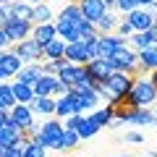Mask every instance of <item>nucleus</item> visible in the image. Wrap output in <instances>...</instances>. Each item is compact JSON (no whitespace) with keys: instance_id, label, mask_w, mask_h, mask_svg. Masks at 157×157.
<instances>
[{"instance_id":"obj_1","label":"nucleus","mask_w":157,"mask_h":157,"mask_svg":"<svg viewBox=\"0 0 157 157\" xmlns=\"http://www.w3.org/2000/svg\"><path fill=\"white\" fill-rule=\"evenodd\" d=\"M126 100H128L134 107H152L157 102V86H155V81H152L147 73H139V76L134 78V86H131V92L126 94Z\"/></svg>"},{"instance_id":"obj_2","label":"nucleus","mask_w":157,"mask_h":157,"mask_svg":"<svg viewBox=\"0 0 157 157\" xmlns=\"http://www.w3.org/2000/svg\"><path fill=\"white\" fill-rule=\"evenodd\" d=\"M60 136H63V121L50 118V121H45V123H39V131L32 136V141L42 144L45 149H58Z\"/></svg>"},{"instance_id":"obj_3","label":"nucleus","mask_w":157,"mask_h":157,"mask_svg":"<svg viewBox=\"0 0 157 157\" xmlns=\"http://www.w3.org/2000/svg\"><path fill=\"white\" fill-rule=\"evenodd\" d=\"M134 73H128V71H113L110 76L105 78V86L110 89V94H113V105H115L121 97H126L131 92V86H134Z\"/></svg>"},{"instance_id":"obj_4","label":"nucleus","mask_w":157,"mask_h":157,"mask_svg":"<svg viewBox=\"0 0 157 157\" xmlns=\"http://www.w3.org/2000/svg\"><path fill=\"white\" fill-rule=\"evenodd\" d=\"M107 60L113 63L115 71H128V73H134V76H139V73H141V71H139V52L131 50L128 45L121 47V50H115Z\"/></svg>"},{"instance_id":"obj_5","label":"nucleus","mask_w":157,"mask_h":157,"mask_svg":"<svg viewBox=\"0 0 157 157\" xmlns=\"http://www.w3.org/2000/svg\"><path fill=\"white\" fill-rule=\"evenodd\" d=\"M11 50L21 58V63H39L42 58H45L42 45H39L37 39H32V37H29V39H21V42H16V45H11Z\"/></svg>"},{"instance_id":"obj_6","label":"nucleus","mask_w":157,"mask_h":157,"mask_svg":"<svg viewBox=\"0 0 157 157\" xmlns=\"http://www.w3.org/2000/svg\"><path fill=\"white\" fill-rule=\"evenodd\" d=\"M126 21L134 26V32H147V29H152L155 26V21H157V16L149 11V8H134L131 13H126Z\"/></svg>"},{"instance_id":"obj_7","label":"nucleus","mask_w":157,"mask_h":157,"mask_svg":"<svg viewBox=\"0 0 157 157\" xmlns=\"http://www.w3.org/2000/svg\"><path fill=\"white\" fill-rule=\"evenodd\" d=\"M84 66H86V73L92 76V81H94V86L102 84V81H105V78L115 71V68H113V63L107 60V58H94V60L84 63Z\"/></svg>"},{"instance_id":"obj_8","label":"nucleus","mask_w":157,"mask_h":157,"mask_svg":"<svg viewBox=\"0 0 157 157\" xmlns=\"http://www.w3.org/2000/svg\"><path fill=\"white\" fill-rule=\"evenodd\" d=\"M32 21H18V18H8L6 21V32L8 37H11V45H16V42H21V39H29L32 37Z\"/></svg>"},{"instance_id":"obj_9","label":"nucleus","mask_w":157,"mask_h":157,"mask_svg":"<svg viewBox=\"0 0 157 157\" xmlns=\"http://www.w3.org/2000/svg\"><path fill=\"white\" fill-rule=\"evenodd\" d=\"M8 115H11V121H13L16 126H21L24 131L32 128V126L37 123V121H34V110H32L29 105H21V102H16V105L8 110Z\"/></svg>"},{"instance_id":"obj_10","label":"nucleus","mask_w":157,"mask_h":157,"mask_svg":"<svg viewBox=\"0 0 157 157\" xmlns=\"http://www.w3.org/2000/svg\"><path fill=\"white\" fill-rule=\"evenodd\" d=\"M126 42L128 39L118 37V34H100V58H110L115 50L126 47Z\"/></svg>"},{"instance_id":"obj_11","label":"nucleus","mask_w":157,"mask_h":157,"mask_svg":"<svg viewBox=\"0 0 157 157\" xmlns=\"http://www.w3.org/2000/svg\"><path fill=\"white\" fill-rule=\"evenodd\" d=\"M66 58L73 63V66H84V63H89L86 45L81 42V39H76V42H68V45H66Z\"/></svg>"},{"instance_id":"obj_12","label":"nucleus","mask_w":157,"mask_h":157,"mask_svg":"<svg viewBox=\"0 0 157 157\" xmlns=\"http://www.w3.org/2000/svg\"><path fill=\"white\" fill-rule=\"evenodd\" d=\"M78 8H81V13H84L86 21L97 24L102 18V13L107 11L105 6H102V0H78Z\"/></svg>"},{"instance_id":"obj_13","label":"nucleus","mask_w":157,"mask_h":157,"mask_svg":"<svg viewBox=\"0 0 157 157\" xmlns=\"http://www.w3.org/2000/svg\"><path fill=\"white\" fill-rule=\"evenodd\" d=\"M55 84H58V76H47V73H42V76L32 84L34 97H52V94H55Z\"/></svg>"},{"instance_id":"obj_14","label":"nucleus","mask_w":157,"mask_h":157,"mask_svg":"<svg viewBox=\"0 0 157 157\" xmlns=\"http://www.w3.org/2000/svg\"><path fill=\"white\" fill-rule=\"evenodd\" d=\"M21 66H24L21 58H18L13 50H0V68H3V71H6L11 78L16 76L18 71H21Z\"/></svg>"},{"instance_id":"obj_15","label":"nucleus","mask_w":157,"mask_h":157,"mask_svg":"<svg viewBox=\"0 0 157 157\" xmlns=\"http://www.w3.org/2000/svg\"><path fill=\"white\" fill-rule=\"evenodd\" d=\"M8 16L11 18H18V21H32V3H26V0H13V3H8Z\"/></svg>"},{"instance_id":"obj_16","label":"nucleus","mask_w":157,"mask_h":157,"mask_svg":"<svg viewBox=\"0 0 157 157\" xmlns=\"http://www.w3.org/2000/svg\"><path fill=\"white\" fill-rule=\"evenodd\" d=\"M58 32H55V24L47 21V24H34L32 26V39H37L39 45H47L50 39H55Z\"/></svg>"},{"instance_id":"obj_17","label":"nucleus","mask_w":157,"mask_h":157,"mask_svg":"<svg viewBox=\"0 0 157 157\" xmlns=\"http://www.w3.org/2000/svg\"><path fill=\"white\" fill-rule=\"evenodd\" d=\"M78 134V139H92L94 134H100V126L94 123V118L92 115H78V123L73 128Z\"/></svg>"},{"instance_id":"obj_18","label":"nucleus","mask_w":157,"mask_h":157,"mask_svg":"<svg viewBox=\"0 0 157 157\" xmlns=\"http://www.w3.org/2000/svg\"><path fill=\"white\" fill-rule=\"evenodd\" d=\"M66 39H60V37H55V39H50L47 45H42V52H45V60H58V58H66Z\"/></svg>"},{"instance_id":"obj_19","label":"nucleus","mask_w":157,"mask_h":157,"mask_svg":"<svg viewBox=\"0 0 157 157\" xmlns=\"http://www.w3.org/2000/svg\"><path fill=\"white\" fill-rule=\"evenodd\" d=\"M139 71L141 73L157 71V45H152V47H147V50L139 52Z\"/></svg>"},{"instance_id":"obj_20","label":"nucleus","mask_w":157,"mask_h":157,"mask_svg":"<svg viewBox=\"0 0 157 157\" xmlns=\"http://www.w3.org/2000/svg\"><path fill=\"white\" fill-rule=\"evenodd\" d=\"M55 24V32H58V37L60 39H66V42H76V39H81V32H78V26L76 24H71V21H52Z\"/></svg>"},{"instance_id":"obj_21","label":"nucleus","mask_w":157,"mask_h":157,"mask_svg":"<svg viewBox=\"0 0 157 157\" xmlns=\"http://www.w3.org/2000/svg\"><path fill=\"white\" fill-rule=\"evenodd\" d=\"M39 76H42V63H24L21 71H18L13 78H18V81H24V84H34Z\"/></svg>"},{"instance_id":"obj_22","label":"nucleus","mask_w":157,"mask_h":157,"mask_svg":"<svg viewBox=\"0 0 157 157\" xmlns=\"http://www.w3.org/2000/svg\"><path fill=\"white\" fill-rule=\"evenodd\" d=\"M34 115H55V97H34L29 102Z\"/></svg>"},{"instance_id":"obj_23","label":"nucleus","mask_w":157,"mask_h":157,"mask_svg":"<svg viewBox=\"0 0 157 157\" xmlns=\"http://www.w3.org/2000/svg\"><path fill=\"white\" fill-rule=\"evenodd\" d=\"M126 126H157V115L149 107H139V110H134V115L128 118Z\"/></svg>"},{"instance_id":"obj_24","label":"nucleus","mask_w":157,"mask_h":157,"mask_svg":"<svg viewBox=\"0 0 157 157\" xmlns=\"http://www.w3.org/2000/svg\"><path fill=\"white\" fill-rule=\"evenodd\" d=\"M128 42H131V50H136V52H141V50H147V47L157 45L149 29H147V32H134V34L128 37Z\"/></svg>"},{"instance_id":"obj_25","label":"nucleus","mask_w":157,"mask_h":157,"mask_svg":"<svg viewBox=\"0 0 157 157\" xmlns=\"http://www.w3.org/2000/svg\"><path fill=\"white\" fill-rule=\"evenodd\" d=\"M58 21H71V24H81L84 21V13H81V8H78V3H66L63 6V11L58 13Z\"/></svg>"},{"instance_id":"obj_26","label":"nucleus","mask_w":157,"mask_h":157,"mask_svg":"<svg viewBox=\"0 0 157 157\" xmlns=\"http://www.w3.org/2000/svg\"><path fill=\"white\" fill-rule=\"evenodd\" d=\"M11 89H13V97H16V102H21V105H29V102L34 100V89H32V84H24V81H13L11 84Z\"/></svg>"},{"instance_id":"obj_27","label":"nucleus","mask_w":157,"mask_h":157,"mask_svg":"<svg viewBox=\"0 0 157 157\" xmlns=\"http://www.w3.org/2000/svg\"><path fill=\"white\" fill-rule=\"evenodd\" d=\"M81 73H86L84 66H66V68H60V73H58V81L73 86V84L78 81V76H81Z\"/></svg>"},{"instance_id":"obj_28","label":"nucleus","mask_w":157,"mask_h":157,"mask_svg":"<svg viewBox=\"0 0 157 157\" xmlns=\"http://www.w3.org/2000/svg\"><path fill=\"white\" fill-rule=\"evenodd\" d=\"M68 115H76V110H73V100H71V94L55 97V118H63V121H66Z\"/></svg>"},{"instance_id":"obj_29","label":"nucleus","mask_w":157,"mask_h":157,"mask_svg":"<svg viewBox=\"0 0 157 157\" xmlns=\"http://www.w3.org/2000/svg\"><path fill=\"white\" fill-rule=\"evenodd\" d=\"M113 115H115V107H113V105H100V107L92 110V118H94V123L100 126V128H102V126H110Z\"/></svg>"},{"instance_id":"obj_30","label":"nucleus","mask_w":157,"mask_h":157,"mask_svg":"<svg viewBox=\"0 0 157 157\" xmlns=\"http://www.w3.org/2000/svg\"><path fill=\"white\" fill-rule=\"evenodd\" d=\"M78 134L73 128H63V136H60V141H58V152H71V149H76L78 147Z\"/></svg>"},{"instance_id":"obj_31","label":"nucleus","mask_w":157,"mask_h":157,"mask_svg":"<svg viewBox=\"0 0 157 157\" xmlns=\"http://www.w3.org/2000/svg\"><path fill=\"white\" fill-rule=\"evenodd\" d=\"M47 21H52V8L42 0L32 8V24H47Z\"/></svg>"},{"instance_id":"obj_32","label":"nucleus","mask_w":157,"mask_h":157,"mask_svg":"<svg viewBox=\"0 0 157 157\" xmlns=\"http://www.w3.org/2000/svg\"><path fill=\"white\" fill-rule=\"evenodd\" d=\"M94 26H97V32H100V34H113V32H115V26H118V16L113 11H105V13H102V18L94 24Z\"/></svg>"},{"instance_id":"obj_33","label":"nucleus","mask_w":157,"mask_h":157,"mask_svg":"<svg viewBox=\"0 0 157 157\" xmlns=\"http://www.w3.org/2000/svg\"><path fill=\"white\" fill-rule=\"evenodd\" d=\"M24 157H47V149L42 144H37V141L29 139L26 144H24Z\"/></svg>"},{"instance_id":"obj_34","label":"nucleus","mask_w":157,"mask_h":157,"mask_svg":"<svg viewBox=\"0 0 157 157\" xmlns=\"http://www.w3.org/2000/svg\"><path fill=\"white\" fill-rule=\"evenodd\" d=\"M115 8L121 13H131L134 8H139V0H115Z\"/></svg>"},{"instance_id":"obj_35","label":"nucleus","mask_w":157,"mask_h":157,"mask_svg":"<svg viewBox=\"0 0 157 157\" xmlns=\"http://www.w3.org/2000/svg\"><path fill=\"white\" fill-rule=\"evenodd\" d=\"M115 34H118V37H123V39H128L131 34H134V26H131L128 21H118V26H115Z\"/></svg>"},{"instance_id":"obj_36","label":"nucleus","mask_w":157,"mask_h":157,"mask_svg":"<svg viewBox=\"0 0 157 157\" xmlns=\"http://www.w3.org/2000/svg\"><path fill=\"white\" fill-rule=\"evenodd\" d=\"M3 157H24V147H6Z\"/></svg>"},{"instance_id":"obj_37","label":"nucleus","mask_w":157,"mask_h":157,"mask_svg":"<svg viewBox=\"0 0 157 157\" xmlns=\"http://www.w3.org/2000/svg\"><path fill=\"white\" fill-rule=\"evenodd\" d=\"M126 141H128V144H141L144 136H141L139 131H128V134H126Z\"/></svg>"},{"instance_id":"obj_38","label":"nucleus","mask_w":157,"mask_h":157,"mask_svg":"<svg viewBox=\"0 0 157 157\" xmlns=\"http://www.w3.org/2000/svg\"><path fill=\"white\" fill-rule=\"evenodd\" d=\"M11 47V37H8V32L3 26H0V50H8Z\"/></svg>"},{"instance_id":"obj_39","label":"nucleus","mask_w":157,"mask_h":157,"mask_svg":"<svg viewBox=\"0 0 157 157\" xmlns=\"http://www.w3.org/2000/svg\"><path fill=\"white\" fill-rule=\"evenodd\" d=\"M8 121H11V115H8V110H0V128H6Z\"/></svg>"},{"instance_id":"obj_40","label":"nucleus","mask_w":157,"mask_h":157,"mask_svg":"<svg viewBox=\"0 0 157 157\" xmlns=\"http://www.w3.org/2000/svg\"><path fill=\"white\" fill-rule=\"evenodd\" d=\"M8 18H11V16H8V8H6V6H0V26H6Z\"/></svg>"},{"instance_id":"obj_41","label":"nucleus","mask_w":157,"mask_h":157,"mask_svg":"<svg viewBox=\"0 0 157 157\" xmlns=\"http://www.w3.org/2000/svg\"><path fill=\"white\" fill-rule=\"evenodd\" d=\"M102 6H105L107 11H110V8H115V0H102Z\"/></svg>"},{"instance_id":"obj_42","label":"nucleus","mask_w":157,"mask_h":157,"mask_svg":"<svg viewBox=\"0 0 157 157\" xmlns=\"http://www.w3.org/2000/svg\"><path fill=\"white\" fill-rule=\"evenodd\" d=\"M152 3H155V0H139V6H141V8H149Z\"/></svg>"},{"instance_id":"obj_43","label":"nucleus","mask_w":157,"mask_h":157,"mask_svg":"<svg viewBox=\"0 0 157 157\" xmlns=\"http://www.w3.org/2000/svg\"><path fill=\"white\" fill-rule=\"evenodd\" d=\"M8 78H11V76H8V73L3 71V68H0V81H8Z\"/></svg>"},{"instance_id":"obj_44","label":"nucleus","mask_w":157,"mask_h":157,"mask_svg":"<svg viewBox=\"0 0 157 157\" xmlns=\"http://www.w3.org/2000/svg\"><path fill=\"white\" fill-rule=\"evenodd\" d=\"M8 3H13V0H0V6H8Z\"/></svg>"},{"instance_id":"obj_45","label":"nucleus","mask_w":157,"mask_h":157,"mask_svg":"<svg viewBox=\"0 0 157 157\" xmlns=\"http://www.w3.org/2000/svg\"><path fill=\"white\" fill-rule=\"evenodd\" d=\"M26 3H32V6H37V3H42V0H26Z\"/></svg>"},{"instance_id":"obj_46","label":"nucleus","mask_w":157,"mask_h":157,"mask_svg":"<svg viewBox=\"0 0 157 157\" xmlns=\"http://www.w3.org/2000/svg\"><path fill=\"white\" fill-rule=\"evenodd\" d=\"M149 155H152V157H157V149H155V152H149Z\"/></svg>"},{"instance_id":"obj_47","label":"nucleus","mask_w":157,"mask_h":157,"mask_svg":"<svg viewBox=\"0 0 157 157\" xmlns=\"http://www.w3.org/2000/svg\"><path fill=\"white\" fill-rule=\"evenodd\" d=\"M0 110H6V107H3V102H0Z\"/></svg>"},{"instance_id":"obj_48","label":"nucleus","mask_w":157,"mask_h":157,"mask_svg":"<svg viewBox=\"0 0 157 157\" xmlns=\"http://www.w3.org/2000/svg\"><path fill=\"white\" fill-rule=\"evenodd\" d=\"M0 157H3V147H0Z\"/></svg>"},{"instance_id":"obj_49","label":"nucleus","mask_w":157,"mask_h":157,"mask_svg":"<svg viewBox=\"0 0 157 157\" xmlns=\"http://www.w3.org/2000/svg\"><path fill=\"white\" fill-rule=\"evenodd\" d=\"M118 157H128V155H118Z\"/></svg>"},{"instance_id":"obj_50","label":"nucleus","mask_w":157,"mask_h":157,"mask_svg":"<svg viewBox=\"0 0 157 157\" xmlns=\"http://www.w3.org/2000/svg\"><path fill=\"white\" fill-rule=\"evenodd\" d=\"M155 107H157V102H155ZM155 115H157V110H155Z\"/></svg>"},{"instance_id":"obj_51","label":"nucleus","mask_w":157,"mask_h":157,"mask_svg":"<svg viewBox=\"0 0 157 157\" xmlns=\"http://www.w3.org/2000/svg\"><path fill=\"white\" fill-rule=\"evenodd\" d=\"M71 3H78V0H71Z\"/></svg>"},{"instance_id":"obj_52","label":"nucleus","mask_w":157,"mask_h":157,"mask_svg":"<svg viewBox=\"0 0 157 157\" xmlns=\"http://www.w3.org/2000/svg\"><path fill=\"white\" fill-rule=\"evenodd\" d=\"M155 26H157V21H155Z\"/></svg>"}]
</instances>
